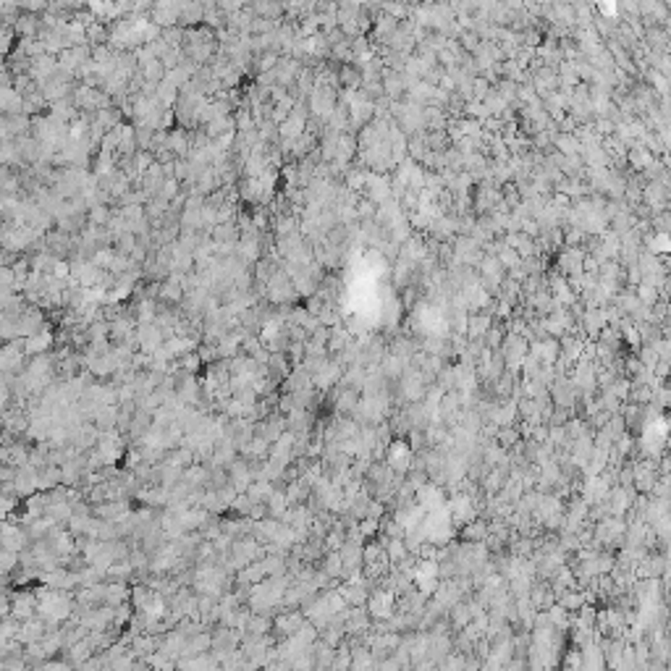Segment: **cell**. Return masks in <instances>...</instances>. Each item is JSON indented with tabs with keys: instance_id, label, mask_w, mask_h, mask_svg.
<instances>
[{
	"instance_id": "cell-6",
	"label": "cell",
	"mask_w": 671,
	"mask_h": 671,
	"mask_svg": "<svg viewBox=\"0 0 671 671\" xmlns=\"http://www.w3.org/2000/svg\"><path fill=\"white\" fill-rule=\"evenodd\" d=\"M58 71V61H55V55H37V58H32V66H29V79H32L34 84H43V82H47L50 76Z\"/></svg>"
},
{
	"instance_id": "cell-2",
	"label": "cell",
	"mask_w": 671,
	"mask_h": 671,
	"mask_svg": "<svg viewBox=\"0 0 671 671\" xmlns=\"http://www.w3.org/2000/svg\"><path fill=\"white\" fill-rule=\"evenodd\" d=\"M40 331H45L43 310L34 307V304H24V310L19 312V317H16V333H19V338H29V336L40 333Z\"/></svg>"
},
{
	"instance_id": "cell-3",
	"label": "cell",
	"mask_w": 671,
	"mask_h": 671,
	"mask_svg": "<svg viewBox=\"0 0 671 671\" xmlns=\"http://www.w3.org/2000/svg\"><path fill=\"white\" fill-rule=\"evenodd\" d=\"M27 548V532L19 525L11 522H0V551L22 553Z\"/></svg>"
},
{
	"instance_id": "cell-12",
	"label": "cell",
	"mask_w": 671,
	"mask_h": 671,
	"mask_svg": "<svg viewBox=\"0 0 671 671\" xmlns=\"http://www.w3.org/2000/svg\"><path fill=\"white\" fill-rule=\"evenodd\" d=\"M0 289L16 292V276H13L11 268H0Z\"/></svg>"
},
{
	"instance_id": "cell-5",
	"label": "cell",
	"mask_w": 671,
	"mask_h": 671,
	"mask_svg": "<svg viewBox=\"0 0 671 671\" xmlns=\"http://www.w3.org/2000/svg\"><path fill=\"white\" fill-rule=\"evenodd\" d=\"M134 336H137V344L142 347V352H147V354L160 352L163 344H165V336H163V331L155 323H152V325H140V328L134 331Z\"/></svg>"
},
{
	"instance_id": "cell-9",
	"label": "cell",
	"mask_w": 671,
	"mask_h": 671,
	"mask_svg": "<svg viewBox=\"0 0 671 671\" xmlns=\"http://www.w3.org/2000/svg\"><path fill=\"white\" fill-rule=\"evenodd\" d=\"M11 608H13V614H16V617L29 619V617H32V608H37V601H34L32 593H19V596L11 601Z\"/></svg>"
},
{
	"instance_id": "cell-10",
	"label": "cell",
	"mask_w": 671,
	"mask_h": 671,
	"mask_svg": "<svg viewBox=\"0 0 671 671\" xmlns=\"http://www.w3.org/2000/svg\"><path fill=\"white\" fill-rule=\"evenodd\" d=\"M108 220H110V213L105 205H95L92 210H89V223H92L95 228H103Z\"/></svg>"
},
{
	"instance_id": "cell-1",
	"label": "cell",
	"mask_w": 671,
	"mask_h": 671,
	"mask_svg": "<svg viewBox=\"0 0 671 671\" xmlns=\"http://www.w3.org/2000/svg\"><path fill=\"white\" fill-rule=\"evenodd\" d=\"M24 347L22 338L16 341H8V344H0V372L6 375H19L24 370Z\"/></svg>"
},
{
	"instance_id": "cell-11",
	"label": "cell",
	"mask_w": 671,
	"mask_h": 671,
	"mask_svg": "<svg viewBox=\"0 0 671 671\" xmlns=\"http://www.w3.org/2000/svg\"><path fill=\"white\" fill-rule=\"evenodd\" d=\"M13 509H16V498L8 496L6 490H0V522L6 520V517H8Z\"/></svg>"
},
{
	"instance_id": "cell-8",
	"label": "cell",
	"mask_w": 671,
	"mask_h": 671,
	"mask_svg": "<svg viewBox=\"0 0 671 671\" xmlns=\"http://www.w3.org/2000/svg\"><path fill=\"white\" fill-rule=\"evenodd\" d=\"M13 29H16V34H22V40H27V37H37L40 29H43V24L32 13H22V16H16Z\"/></svg>"
},
{
	"instance_id": "cell-4",
	"label": "cell",
	"mask_w": 671,
	"mask_h": 671,
	"mask_svg": "<svg viewBox=\"0 0 671 671\" xmlns=\"http://www.w3.org/2000/svg\"><path fill=\"white\" fill-rule=\"evenodd\" d=\"M37 608L45 619H61L68 614V601L63 598V593H47L45 590V593H40Z\"/></svg>"
},
{
	"instance_id": "cell-7",
	"label": "cell",
	"mask_w": 671,
	"mask_h": 671,
	"mask_svg": "<svg viewBox=\"0 0 671 671\" xmlns=\"http://www.w3.org/2000/svg\"><path fill=\"white\" fill-rule=\"evenodd\" d=\"M53 341H55L53 333L45 328V331L29 336V338H22L24 354H27V357H40V354H47V352H50V347H53Z\"/></svg>"
}]
</instances>
